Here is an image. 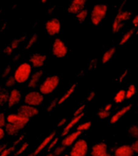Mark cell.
Returning <instances> with one entry per match:
<instances>
[{
  "label": "cell",
  "instance_id": "6da1fadb",
  "mask_svg": "<svg viewBox=\"0 0 138 156\" xmlns=\"http://www.w3.org/2000/svg\"><path fill=\"white\" fill-rule=\"evenodd\" d=\"M32 66L30 63L23 62L17 67L15 71L14 78L18 83H24L28 81L32 74Z\"/></svg>",
  "mask_w": 138,
  "mask_h": 156
},
{
  "label": "cell",
  "instance_id": "7a4b0ae2",
  "mask_svg": "<svg viewBox=\"0 0 138 156\" xmlns=\"http://www.w3.org/2000/svg\"><path fill=\"white\" fill-rule=\"evenodd\" d=\"M59 82H60V79L57 75H52V76L47 77L42 83L40 84V89H39L40 92L43 96L51 94L58 87Z\"/></svg>",
  "mask_w": 138,
  "mask_h": 156
},
{
  "label": "cell",
  "instance_id": "3957f363",
  "mask_svg": "<svg viewBox=\"0 0 138 156\" xmlns=\"http://www.w3.org/2000/svg\"><path fill=\"white\" fill-rule=\"evenodd\" d=\"M108 12V6L106 4H96L94 6L91 13V20L94 25H98L102 22Z\"/></svg>",
  "mask_w": 138,
  "mask_h": 156
},
{
  "label": "cell",
  "instance_id": "277c9868",
  "mask_svg": "<svg viewBox=\"0 0 138 156\" xmlns=\"http://www.w3.org/2000/svg\"><path fill=\"white\" fill-rule=\"evenodd\" d=\"M126 1H124V2ZM124 3L121 5V7L119 8V11L118 12V14L116 15V16L115 18L114 23L112 24V31L113 33H118L120 29H121L124 25V22L127 20H129L130 19V17L132 16V13L129 11H122V7Z\"/></svg>",
  "mask_w": 138,
  "mask_h": 156
},
{
  "label": "cell",
  "instance_id": "5b68a950",
  "mask_svg": "<svg viewBox=\"0 0 138 156\" xmlns=\"http://www.w3.org/2000/svg\"><path fill=\"white\" fill-rule=\"evenodd\" d=\"M88 152V144L85 139H78L73 145L70 150V156H87Z\"/></svg>",
  "mask_w": 138,
  "mask_h": 156
},
{
  "label": "cell",
  "instance_id": "8992f818",
  "mask_svg": "<svg viewBox=\"0 0 138 156\" xmlns=\"http://www.w3.org/2000/svg\"><path fill=\"white\" fill-rule=\"evenodd\" d=\"M43 101H44V96L40 91H30L24 97V103L26 105L33 107L39 106L42 104Z\"/></svg>",
  "mask_w": 138,
  "mask_h": 156
},
{
  "label": "cell",
  "instance_id": "52a82bcc",
  "mask_svg": "<svg viewBox=\"0 0 138 156\" xmlns=\"http://www.w3.org/2000/svg\"><path fill=\"white\" fill-rule=\"evenodd\" d=\"M52 52L54 56L57 58H62L66 56L68 53V48L61 39L57 38L53 42Z\"/></svg>",
  "mask_w": 138,
  "mask_h": 156
},
{
  "label": "cell",
  "instance_id": "ba28073f",
  "mask_svg": "<svg viewBox=\"0 0 138 156\" xmlns=\"http://www.w3.org/2000/svg\"><path fill=\"white\" fill-rule=\"evenodd\" d=\"M45 29L49 36H55L61 31V23L58 19L53 18L49 20L45 23Z\"/></svg>",
  "mask_w": 138,
  "mask_h": 156
},
{
  "label": "cell",
  "instance_id": "9c48e42d",
  "mask_svg": "<svg viewBox=\"0 0 138 156\" xmlns=\"http://www.w3.org/2000/svg\"><path fill=\"white\" fill-rule=\"evenodd\" d=\"M7 123L16 125L20 129H22L28 123L29 119L22 117V116H20L19 114H13V113H12V114H9L7 116Z\"/></svg>",
  "mask_w": 138,
  "mask_h": 156
},
{
  "label": "cell",
  "instance_id": "30bf717a",
  "mask_svg": "<svg viewBox=\"0 0 138 156\" xmlns=\"http://www.w3.org/2000/svg\"><path fill=\"white\" fill-rule=\"evenodd\" d=\"M39 113V110L36 107L29 106V105H22L18 109V114L26 118H31L36 116Z\"/></svg>",
  "mask_w": 138,
  "mask_h": 156
},
{
  "label": "cell",
  "instance_id": "8fae6325",
  "mask_svg": "<svg viewBox=\"0 0 138 156\" xmlns=\"http://www.w3.org/2000/svg\"><path fill=\"white\" fill-rule=\"evenodd\" d=\"M47 57L43 54H34L29 58V62L33 65L34 68H40L42 67L45 64Z\"/></svg>",
  "mask_w": 138,
  "mask_h": 156
},
{
  "label": "cell",
  "instance_id": "7c38bea8",
  "mask_svg": "<svg viewBox=\"0 0 138 156\" xmlns=\"http://www.w3.org/2000/svg\"><path fill=\"white\" fill-rule=\"evenodd\" d=\"M86 1L85 0H74L68 7V12L70 14L77 15L82 10H83L85 7Z\"/></svg>",
  "mask_w": 138,
  "mask_h": 156
},
{
  "label": "cell",
  "instance_id": "4fadbf2b",
  "mask_svg": "<svg viewBox=\"0 0 138 156\" xmlns=\"http://www.w3.org/2000/svg\"><path fill=\"white\" fill-rule=\"evenodd\" d=\"M21 99V92L16 88L12 89L9 94V99H8V102H7L8 107L12 108L15 106V105H16L17 104H19Z\"/></svg>",
  "mask_w": 138,
  "mask_h": 156
},
{
  "label": "cell",
  "instance_id": "5bb4252c",
  "mask_svg": "<svg viewBox=\"0 0 138 156\" xmlns=\"http://www.w3.org/2000/svg\"><path fill=\"white\" fill-rule=\"evenodd\" d=\"M134 151L131 146L122 145L118 147L114 151V156H133Z\"/></svg>",
  "mask_w": 138,
  "mask_h": 156
},
{
  "label": "cell",
  "instance_id": "9a60e30c",
  "mask_svg": "<svg viewBox=\"0 0 138 156\" xmlns=\"http://www.w3.org/2000/svg\"><path fill=\"white\" fill-rule=\"evenodd\" d=\"M81 133H82V132H80V131H75L69 135H66V137H64L63 140L61 141V145L65 147L72 146L77 142L78 138L80 137Z\"/></svg>",
  "mask_w": 138,
  "mask_h": 156
},
{
  "label": "cell",
  "instance_id": "2e32d148",
  "mask_svg": "<svg viewBox=\"0 0 138 156\" xmlns=\"http://www.w3.org/2000/svg\"><path fill=\"white\" fill-rule=\"evenodd\" d=\"M108 153V146L104 142H98L94 145L92 147L91 154V156H100Z\"/></svg>",
  "mask_w": 138,
  "mask_h": 156
},
{
  "label": "cell",
  "instance_id": "e0dca14e",
  "mask_svg": "<svg viewBox=\"0 0 138 156\" xmlns=\"http://www.w3.org/2000/svg\"><path fill=\"white\" fill-rule=\"evenodd\" d=\"M55 134H56V133H55V132H53V133H50V134H49L48 137H45V139L42 141V142H41V143H40L39 146H38L37 148L35 150V151L33 153V156L37 155L39 153H40V152L42 151L43 150L45 149V147H46L48 145H49V143L51 142L52 140L53 139L54 137H55Z\"/></svg>",
  "mask_w": 138,
  "mask_h": 156
},
{
  "label": "cell",
  "instance_id": "ac0fdd59",
  "mask_svg": "<svg viewBox=\"0 0 138 156\" xmlns=\"http://www.w3.org/2000/svg\"><path fill=\"white\" fill-rule=\"evenodd\" d=\"M43 75V71L42 70H38L36 72H35L32 75L31 79L28 81V87L29 88H35L37 86L38 83L40 80L41 77Z\"/></svg>",
  "mask_w": 138,
  "mask_h": 156
},
{
  "label": "cell",
  "instance_id": "d6986e66",
  "mask_svg": "<svg viewBox=\"0 0 138 156\" xmlns=\"http://www.w3.org/2000/svg\"><path fill=\"white\" fill-rule=\"evenodd\" d=\"M132 108V105H127V106H125V107H124L122 109H120L119 111H118V112L116 113L115 115H113L112 117L111 118V121L110 122L112 124H115L116 123L117 121H119V119L121 118L123 116H124V114H126L127 112H129V110L131 109Z\"/></svg>",
  "mask_w": 138,
  "mask_h": 156
},
{
  "label": "cell",
  "instance_id": "ffe728a7",
  "mask_svg": "<svg viewBox=\"0 0 138 156\" xmlns=\"http://www.w3.org/2000/svg\"><path fill=\"white\" fill-rule=\"evenodd\" d=\"M83 115H84V114L82 113V114L79 115V116H77V117H74V118L71 120V121H70V123H69L68 125H67V126H66V127L64 128L63 131H62V133H61V135H62V136L67 135V133L70 132V129H72L73 127H74V126L75 125H76V124H77L78 122V121H79L82 118Z\"/></svg>",
  "mask_w": 138,
  "mask_h": 156
},
{
  "label": "cell",
  "instance_id": "44dd1931",
  "mask_svg": "<svg viewBox=\"0 0 138 156\" xmlns=\"http://www.w3.org/2000/svg\"><path fill=\"white\" fill-rule=\"evenodd\" d=\"M19 130H21L20 129L16 126V125H13V124H9L7 123L5 126V131H6V133L8 134V135L11 136H14L16 134L19 133Z\"/></svg>",
  "mask_w": 138,
  "mask_h": 156
},
{
  "label": "cell",
  "instance_id": "7402d4cb",
  "mask_svg": "<svg viewBox=\"0 0 138 156\" xmlns=\"http://www.w3.org/2000/svg\"><path fill=\"white\" fill-rule=\"evenodd\" d=\"M116 53V49L115 48H111L108 50V51H106L104 54H103V57H102V62L103 64H105V63L108 62L109 61L111 60V58H112L113 55L115 54Z\"/></svg>",
  "mask_w": 138,
  "mask_h": 156
},
{
  "label": "cell",
  "instance_id": "603a6c76",
  "mask_svg": "<svg viewBox=\"0 0 138 156\" xmlns=\"http://www.w3.org/2000/svg\"><path fill=\"white\" fill-rule=\"evenodd\" d=\"M9 94L4 89L0 88V106H2L6 103L8 102Z\"/></svg>",
  "mask_w": 138,
  "mask_h": 156
},
{
  "label": "cell",
  "instance_id": "cb8c5ba5",
  "mask_svg": "<svg viewBox=\"0 0 138 156\" xmlns=\"http://www.w3.org/2000/svg\"><path fill=\"white\" fill-rule=\"evenodd\" d=\"M75 87H76V84H74V85H73V86L71 87H70V89H69L68 91H66V93L64 94V96H62V97H61V99H60V100H58V104H59V105H61V104H62V103L65 102V101H66V100H67V99H68V98L70 97V96H71V95H72L73 92L74 91Z\"/></svg>",
  "mask_w": 138,
  "mask_h": 156
},
{
  "label": "cell",
  "instance_id": "d4e9b609",
  "mask_svg": "<svg viewBox=\"0 0 138 156\" xmlns=\"http://www.w3.org/2000/svg\"><path fill=\"white\" fill-rule=\"evenodd\" d=\"M126 98V91L124 90H120L116 93V95L115 96L114 98V101H115L116 104H119V103H122L125 100Z\"/></svg>",
  "mask_w": 138,
  "mask_h": 156
},
{
  "label": "cell",
  "instance_id": "484cf974",
  "mask_svg": "<svg viewBox=\"0 0 138 156\" xmlns=\"http://www.w3.org/2000/svg\"><path fill=\"white\" fill-rule=\"evenodd\" d=\"M87 16H88V12H87V10L83 9L79 13H78L76 15V18L78 19V20L79 21L80 23H83L85 21V20L87 19Z\"/></svg>",
  "mask_w": 138,
  "mask_h": 156
},
{
  "label": "cell",
  "instance_id": "4316f807",
  "mask_svg": "<svg viewBox=\"0 0 138 156\" xmlns=\"http://www.w3.org/2000/svg\"><path fill=\"white\" fill-rule=\"evenodd\" d=\"M133 33H134L133 28V29H130L129 32H127V33H125L124 36H123V37H122L121 41H120V44H121V45H123V44H125V43H126V42L128 41L129 39H130V37H131L132 35H133Z\"/></svg>",
  "mask_w": 138,
  "mask_h": 156
},
{
  "label": "cell",
  "instance_id": "83f0119b",
  "mask_svg": "<svg viewBox=\"0 0 138 156\" xmlns=\"http://www.w3.org/2000/svg\"><path fill=\"white\" fill-rule=\"evenodd\" d=\"M129 135L135 138H138V126H132L129 129Z\"/></svg>",
  "mask_w": 138,
  "mask_h": 156
},
{
  "label": "cell",
  "instance_id": "f1b7e54d",
  "mask_svg": "<svg viewBox=\"0 0 138 156\" xmlns=\"http://www.w3.org/2000/svg\"><path fill=\"white\" fill-rule=\"evenodd\" d=\"M91 126V121H87V122H84V123L81 124L80 126H78L77 131H80V132H82V131H86L87 129H89Z\"/></svg>",
  "mask_w": 138,
  "mask_h": 156
},
{
  "label": "cell",
  "instance_id": "f546056e",
  "mask_svg": "<svg viewBox=\"0 0 138 156\" xmlns=\"http://www.w3.org/2000/svg\"><path fill=\"white\" fill-rule=\"evenodd\" d=\"M135 93H136V87L133 84H132V85L129 86L128 91H126V98L127 99H130L135 95Z\"/></svg>",
  "mask_w": 138,
  "mask_h": 156
},
{
  "label": "cell",
  "instance_id": "4dcf8cb0",
  "mask_svg": "<svg viewBox=\"0 0 138 156\" xmlns=\"http://www.w3.org/2000/svg\"><path fill=\"white\" fill-rule=\"evenodd\" d=\"M25 39V37H22L20 38H16L12 41V44H11V47L12 48V49H16L19 47V44L23 41V40Z\"/></svg>",
  "mask_w": 138,
  "mask_h": 156
},
{
  "label": "cell",
  "instance_id": "1f68e13d",
  "mask_svg": "<svg viewBox=\"0 0 138 156\" xmlns=\"http://www.w3.org/2000/svg\"><path fill=\"white\" fill-rule=\"evenodd\" d=\"M65 150H66V147H64V146H59V147H56L55 150L53 151V154L55 156H60L64 151H65Z\"/></svg>",
  "mask_w": 138,
  "mask_h": 156
},
{
  "label": "cell",
  "instance_id": "d6a6232c",
  "mask_svg": "<svg viewBox=\"0 0 138 156\" xmlns=\"http://www.w3.org/2000/svg\"><path fill=\"white\" fill-rule=\"evenodd\" d=\"M28 147V142H24L23 145H22L21 147H19V149L17 151L16 153H15V156L19 155V154H21L23 152H24L26 151V149Z\"/></svg>",
  "mask_w": 138,
  "mask_h": 156
},
{
  "label": "cell",
  "instance_id": "836d02e7",
  "mask_svg": "<svg viewBox=\"0 0 138 156\" xmlns=\"http://www.w3.org/2000/svg\"><path fill=\"white\" fill-rule=\"evenodd\" d=\"M37 35L36 34H34V35L31 37V39L29 40V41H28V44H27V47H26V49H29L31 48V47L33 46V44H34V43H35L36 41H37Z\"/></svg>",
  "mask_w": 138,
  "mask_h": 156
},
{
  "label": "cell",
  "instance_id": "e575fe53",
  "mask_svg": "<svg viewBox=\"0 0 138 156\" xmlns=\"http://www.w3.org/2000/svg\"><path fill=\"white\" fill-rule=\"evenodd\" d=\"M15 148H16V147H14V146H12V147H8V148L5 149L4 151L0 154V156H9V154H11L12 152L14 151Z\"/></svg>",
  "mask_w": 138,
  "mask_h": 156
},
{
  "label": "cell",
  "instance_id": "d590c367",
  "mask_svg": "<svg viewBox=\"0 0 138 156\" xmlns=\"http://www.w3.org/2000/svg\"><path fill=\"white\" fill-rule=\"evenodd\" d=\"M15 83H16V79H15L14 76H10V77L7 79V81H6L5 85H6L7 87H11L14 86Z\"/></svg>",
  "mask_w": 138,
  "mask_h": 156
},
{
  "label": "cell",
  "instance_id": "8d00e7d4",
  "mask_svg": "<svg viewBox=\"0 0 138 156\" xmlns=\"http://www.w3.org/2000/svg\"><path fill=\"white\" fill-rule=\"evenodd\" d=\"M111 112H107L105 110H100L99 112H98V116L100 117L101 119H105V118H108L109 116H110Z\"/></svg>",
  "mask_w": 138,
  "mask_h": 156
},
{
  "label": "cell",
  "instance_id": "74e56055",
  "mask_svg": "<svg viewBox=\"0 0 138 156\" xmlns=\"http://www.w3.org/2000/svg\"><path fill=\"white\" fill-rule=\"evenodd\" d=\"M6 116L3 112H0V127L2 128L6 126Z\"/></svg>",
  "mask_w": 138,
  "mask_h": 156
},
{
  "label": "cell",
  "instance_id": "f35d334b",
  "mask_svg": "<svg viewBox=\"0 0 138 156\" xmlns=\"http://www.w3.org/2000/svg\"><path fill=\"white\" fill-rule=\"evenodd\" d=\"M57 104H58V101H57V99H55L54 100H53L51 103H50V105H49V107H48V108H47V110H48V112H51L52 110L54 108L56 107L57 105Z\"/></svg>",
  "mask_w": 138,
  "mask_h": 156
},
{
  "label": "cell",
  "instance_id": "ab89813d",
  "mask_svg": "<svg viewBox=\"0 0 138 156\" xmlns=\"http://www.w3.org/2000/svg\"><path fill=\"white\" fill-rule=\"evenodd\" d=\"M57 142H58V137H55V138H53V139L52 140L51 142L49 143V147H48V151H50L55 146L57 145Z\"/></svg>",
  "mask_w": 138,
  "mask_h": 156
},
{
  "label": "cell",
  "instance_id": "60d3db41",
  "mask_svg": "<svg viewBox=\"0 0 138 156\" xmlns=\"http://www.w3.org/2000/svg\"><path fill=\"white\" fill-rule=\"evenodd\" d=\"M85 108V105H82L81 107H79L76 110V112H74V117H77V116H79V115L82 114L83 113V110Z\"/></svg>",
  "mask_w": 138,
  "mask_h": 156
},
{
  "label": "cell",
  "instance_id": "b9f144b4",
  "mask_svg": "<svg viewBox=\"0 0 138 156\" xmlns=\"http://www.w3.org/2000/svg\"><path fill=\"white\" fill-rule=\"evenodd\" d=\"M10 72H11V66H7V67L5 68V70H3V72H2V78H6L7 75H9Z\"/></svg>",
  "mask_w": 138,
  "mask_h": 156
},
{
  "label": "cell",
  "instance_id": "7bdbcfd3",
  "mask_svg": "<svg viewBox=\"0 0 138 156\" xmlns=\"http://www.w3.org/2000/svg\"><path fill=\"white\" fill-rule=\"evenodd\" d=\"M131 147L133 148V150L134 153H137L138 154V138L132 144Z\"/></svg>",
  "mask_w": 138,
  "mask_h": 156
},
{
  "label": "cell",
  "instance_id": "ee69618b",
  "mask_svg": "<svg viewBox=\"0 0 138 156\" xmlns=\"http://www.w3.org/2000/svg\"><path fill=\"white\" fill-rule=\"evenodd\" d=\"M3 52H4V54H6L7 55H11V54H12V52H13V49H12V48L11 46H7L4 49Z\"/></svg>",
  "mask_w": 138,
  "mask_h": 156
},
{
  "label": "cell",
  "instance_id": "f6af8a7d",
  "mask_svg": "<svg viewBox=\"0 0 138 156\" xmlns=\"http://www.w3.org/2000/svg\"><path fill=\"white\" fill-rule=\"evenodd\" d=\"M95 91H91V92H90L89 95H88V96H87V100H88V101H91L94 98H95Z\"/></svg>",
  "mask_w": 138,
  "mask_h": 156
},
{
  "label": "cell",
  "instance_id": "bcb514c9",
  "mask_svg": "<svg viewBox=\"0 0 138 156\" xmlns=\"http://www.w3.org/2000/svg\"><path fill=\"white\" fill-rule=\"evenodd\" d=\"M133 23L134 27H138V15H136V16L134 17L133 20Z\"/></svg>",
  "mask_w": 138,
  "mask_h": 156
},
{
  "label": "cell",
  "instance_id": "7dc6e473",
  "mask_svg": "<svg viewBox=\"0 0 138 156\" xmlns=\"http://www.w3.org/2000/svg\"><path fill=\"white\" fill-rule=\"evenodd\" d=\"M23 137H24V136H23V135H21V136H20V137H19V138H17L16 141V142H14V145H13V146H14V147H16V145L19 144V142H21L22 140L23 139Z\"/></svg>",
  "mask_w": 138,
  "mask_h": 156
},
{
  "label": "cell",
  "instance_id": "c3c4849f",
  "mask_svg": "<svg viewBox=\"0 0 138 156\" xmlns=\"http://www.w3.org/2000/svg\"><path fill=\"white\" fill-rule=\"evenodd\" d=\"M95 66H96V59H94V60H92L91 62V63H90L89 69L91 70V69H92V68H95Z\"/></svg>",
  "mask_w": 138,
  "mask_h": 156
},
{
  "label": "cell",
  "instance_id": "681fc988",
  "mask_svg": "<svg viewBox=\"0 0 138 156\" xmlns=\"http://www.w3.org/2000/svg\"><path fill=\"white\" fill-rule=\"evenodd\" d=\"M66 118L61 119V121L58 122V124H57V126H58V127H61V126H64V125L66 124Z\"/></svg>",
  "mask_w": 138,
  "mask_h": 156
},
{
  "label": "cell",
  "instance_id": "f907efd6",
  "mask_svg": "<svg viewBox=\"0 0 138 156\" xmlns=\"http://www.w3.org/2000/svg\"><path fill=\"white\" fill-rule=\"evenodd\" d=\"M4 136H5V130L3 129L0 127V141L4 137Z\"/></svg>",
  "mask_w": 138,
  "mask_h": 156
},
{
  "label": "cell",
  "instance_id": "816d5d0a",
  "mask_svg": "<svg viewBox=\"0 0 138 156\" xmlns=\"http://www.w3.org/2000/svg\"><path fill=\"white\" fill-rule=\"evenodd\" d=\"M112 104H108V105H107L105 106V108H104V109L105 111H107V112H110L111 108H112Z\"/></svg>",
  "mask_w": 138,
  "mask_h": 156
},
{
  "label": "cell",
  "instance_id": "f5cc1de1",
  "mask_svg": "<svg viewBox=\"0 0 138 156\" xmlns=\"http://www.w3.org/2000/svg\"><path fill=\"white\" fill-rule=\"evenodd\" d=\"M5 149H7V144L0 145V154H1V153H2Z\"/></svg>",
  "mask_w": 138,
  "mask_h": 156
},
{
  "label": "cell",
  "instance_id": "db71d44e",
  "mask_svg": "<svg viewBox=\"0 0 138 156\" xmlns=\"http://www.w3.org/2000/svg\"><path fill=\"white\" fill-rule=\"evenodd\" d=\"M127 74H128V70H125V71L123 73V75H122L121 76H120V78H119V82H122V80H123V79H124V78L126 76Z\"/></svg>",
  "mask_w": 138,
  "mask_h": 156
},
{
  "label": "cell",
  "instance_id": "11a10c76",
  "mask_svg": "<svg viewBox=\"0 0 138 156\" xmlns=\"http://www.w3.org/2000/svg\"><path fill=\"white\" fill-rule=\"evenodd\" d=\"M100 156H113V155H112V154H108V153H107V154H103V155H100Z\"/></svg>",
  "mask_w": 138,
  "mask_h": 156
},
{
  "label": "cell",
  "instance_id": "9f6ffc18",
  "mask_svg": "<svg viewBox=\"0 0 138 156\" xmlns=\"http://www.w3.org/2000/svg\"><path fill=\"white\" fill-rule=\"evenodd\" d=\"M46 2H47L46 0H42V1H41V2H42V3H45Z\"/></svg>",
  "mask_w": 138,
  "mask_h": 156
},
{
  "label": "cell",
  "instance_id": "6f0895ef",
  "mask_svg": "<svg viewBox=\"0 0 138 156\" xmlns=\"http://www.w3.org/2000/svg\"><path fill=\"white\" fill-rule=\"evenodd\" d=\"M46 156H55V155H54L53 154H49L48 155H46Z\"/></svg>",
  "mask_w": 138,
  "mask_h": 156
},
{
  "label": "cell",
  "instance_id": "680465c9",
  "mask_svg": "<svg viewBox=\"0 0 138 156\" xmlns=\"http://www.w3.org/2000/svg\"><path fill=\"white\" fill-rule=\"evenodd\" d=\"M28 156H33V154H29Z\"/></svg>",
  "mask_w": 138,
  "mask_h": 156
},
{
  "label": "cell",
  "instance_id": "91938a15",
  "mask_svg": "<svg viewBox=\"0 0 138 156\" xmlns=\"http://www.w3.org/2000/svg\"><path fill=\"white\" fill-rule=\"evenodd\" d=\"M64 156H70V155H68V154H66V155H64Z\"/></svg>",
  "mask_w": 138,
  "mask_h": 156
},
{
  "label": "cell",
  "instance_id": "94428289",
  "mask_svg": "<svg viewBox=\"0 0 138 156\" xmlns=\"http://www.w3.org/2000/svg\"><path fill=\"white\" fill-rule=\"evenodd\" d=\"M136 34H138V30L136 31Z\"/></svg>",
  "mask_w": 138,
  "mask_h": 156
},
{
  "label": "cell",
  "instance_id": "6125c7cd",
  "mask_svg": "<svg viewBox=\"0 0 138 156\" xmlns=\"http://www.w3.org/2000/svg\"><path fill=\"white\" fill-rule=\"evenodd\" d=\"M137 156H138V155H137Z\"/></svg>",
  "mask_w": 138,
  "mask_h": 156
}]
</instances>
